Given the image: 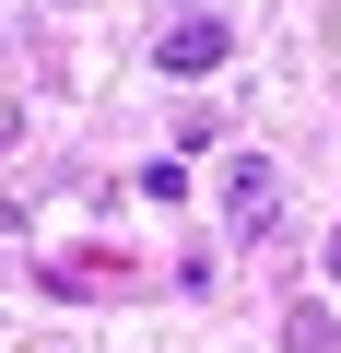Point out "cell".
<instances>
[{
	"label": "cell",
	"mask_w": 341,
	"mask_h": 353,
	"mask_svg": "<svg viewBox=\"0 0 341 353\" xmlns=\"http://www.w3.org/2000/svg\"><path fill=\"white\" fill-rule=\"evenodd\" d=\"M271 201H282V165H271V153H236V165H224V212H236V236H259Z\"/></svg>",
	"instance_id": "cell-1"
},
{
	"label": "cell",
	"mask_w": 341,
	"mask_h": 353,
	"mask_svg": "<svg viewBox=\"0 0 341 353\" xmlns=\"http://www.w3.org/2000/svg\"><path fill=\"white\" fill-rule=\"evenodd\" d=\"M153 59L177 71V83H189V71H224V24H177V36H165Z\"/></svg>",
	"instance_id": "cell-2"
}]
</instances>
